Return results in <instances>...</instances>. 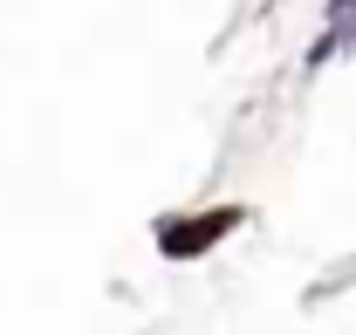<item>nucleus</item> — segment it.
Listing matches in <instances>:
<instances>
[{"mask_svg":"<svg viewBox=\"0 0 356 335\" xmlns=\"http://www.w3.org/2000/svg\"><path fill=\"white\" fill-rule=\"evenodd\" d=\"M226 226H240V212H233V206H220V212H206V219H172V226H165V240H158V247L172 253V260H192V253H199V247H213V240H220Z\"/></svg>","mask_w":356,"mask_h":335,"instance_id":"obj_1","label":"nucleus"},{"mask_svg":"<svg viewBox=\"0 0 356 335\" xmlns=\"http://www.w3.org/2000/svg\"><path fill=\"white\" fill-rule=\"evenodd\" d=\"M356 0H329V21H343V14H350Z\"/></svg>","mask_w":356,"mask_h":335,"instance_id":"obj_2","label":"nucleus"}]
</instances>
